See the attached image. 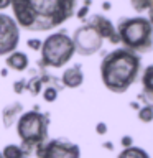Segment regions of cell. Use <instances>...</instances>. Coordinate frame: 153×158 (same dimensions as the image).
I'll use <instances>...</instances> for the list:
<instances>
[{
	"mask_svg": "<svg viewBox=\"0 0 153 158\" xmlns=\"http://www.w3.org/2000/svg\"><path fill=\"white\" fill-rule=\"evenodd\" d=\"M0 153H2L3 158H23L25 156L22 148H20V145H13V143L7 145L3 148V152H0Z\"/></svg>",
	"mask_w": 153,
	"mask_h": 158,
	"instance_id": "9a60e30c",
	"label": "cell"
},
{
	"mask_svg": "<svg viewBox=\"0 0 153 158\" xmlns=\"http://www.w3.org/2000/svg\"><path fill=\"white\" fill-rule=\"evenodd\" d=\"M132 7L135 8L137 12L148 10V0H132Z\"/></svg>",
	"mask_w": 153,
	"mask_h": 158,
	"instance_id": "ac0fdd59",
	"label": "cell"
},
{
	"mask_svg": "<svg viewBox=\"0 0 153 158\" xmlns=\"http://www.w3.org/2000/svg\"><path fill=\"white\" fill-rule=\"evenodd\" d=\"M0 158H3V156H2V153H0Z\"/></svg>",
	"mask_w": 153,
	"mask_h": 158,
	"instance_id": "d4e9b609",
	"label": "cell"
},
{
	"mask_svg": "<svg viewBox=\"0 0 153 158\" xmlns=\"http://www.w3.org/2000/svg\"><path fill=\"white\" fill-rule=\"evenodd\" d=\"M96 132L99 133V135H104V133L107 132V125L104 122H101V123H97L96 125Z\"/></svg>",
	"mask_w": 153,
	"mask_h": 158,
	"instance_id": "d6986e66",
	"label": "cell"
},
{
	"mask_svg": "<svg viewBox=\"0 0 153 158\" xmlns=\"http://www.w3.org/2000/svg\"><path fill=\"white\" fill-rule=\"evenodd\" d=\"M118 41L133 53H147L153 46V27L147 18H123L117 28Z\"/></svg>",
	"mask_w": 153,
	"mask_h": 158,
	"instance_id": "3957f363",
	"label": "cell"
},
{
	"mask_svg": "<svg viewBox=\"0 0 153 158\" xmlns=\"http://www.w3.org/2000/svg\"><path fill=\"white\" fill-rule=\"evenodd\" d=\"M58 92H59V87H46L43 91V99L46 102H53L58 99Z\"/></svg>",
	"mask_w": 153,
	"mask_h": 158,
	"instance_id": "e0dca14e",
	"label": "cell"
},
{
	"mask_svg": "<svg viewBox=\"0 0 153 158\" xmlns=\"http://www.w3.org/2000/svg\"><path fill=\"white\" fill-rule=\"evenodd\" d=\"M17 25L41 31L59 27L69 20L76 8V0H12Z\"/></svg>",
	"mask_w": 153,
	"mask_h": 158,
	"instance_id": "6da1fadb",
	"label": "cell"
},
{
	"mask_svg": "<svg viewBox=\"0 0 153 158\" xmlns=\"http://www.w3.org/2000/svg\"><path fill=\"white\" fill-rule=\"evenodd\" d=\"M7 64L15 71H23L28 66V58L22 51H15V53L12 51V54L7 58Z\"/></svg>",
	"mask_w": 153,
	"mask_h": 158,
	"instance_id": "7c38bea8",
	"label": "cell"
},
{
	"mask_svg": "<svg viewBox=\"0 0 153 158\" xmlns=\"http://www.w3.org/2000/svg\"><path fill=\"white\" fill-rule=\"evenodd\" d=\"M22 104H12V106H8L7 109H3V114H2V117H3V125L5 127H12L13 125V122L17 120V118L22 115Z\"/></svg>",
	"mask_w": 153,
	"mask_h": 158,
	"instance_id": "4fadbf2b",
	"label": "cell"
},
{
	"mask_svg": "<svg viewBox=\"0 0 153 158\" xmlns=\"http://www.w3.org/2000/svg\"><path fill=\"white\" fill-rule=\"evenodd\" d=\"M12 3V0H0V8H7Z\"/></svg>",
	"mask_w": 153,
	"mask_h": 158,
	"instance_id": "7402d4cb",
	"label": "cell"
},
{
	"mask_svg": "<svg viewBox=\"0 0 153 158\" xmlns=\"http://www.w3.org/2000/svg\"><path fill=\"white\" fill-rule=\"evenodd\" d=\"M35 153L38 158H79L81 150L76 143H71L63 138H54L49 142H43L35 147Z\"/></svg>",
	"mask_w": 153,
	"mask_h": 158,
	"instance_id": "8992f818",
	"label": "cell"
},
{
	"mask_svg": "<svg viewBox=\"0 0 153 158\" xmlns=\"http://www.w3.org/2000/svg\"><path fill=\"white\" fill-rule=\"evenodd\" d=\"M140 71V58L127 48L114 49L102 59L101 76L109 91L122 94L135 82Z\"/></svg>",
	"mask_w": 153,
	"mask_h": 158,
	"instance_id": "7a4b0ae2",
	"label": "cell"
},
{
	"mask_svg": "<svg viewBox=\"0 0 153 158\" xmlns=\"http://www.w3.org/2000/svg\"><path fill=\"white\" fill-rule=\"evenodd\" d=\"M142 84H143V92L140 94V99L145 102V106L153 109V64L143 71Z\"/></svg>",
	"mask_w": 153,
	"mask_h": 158,
	"instance_id": "30bf717a",
	"label": "cell"
},
{
	"mask_svg": "<svg viewBox=\"0 0 153 158\" xmlns=\"http://www.w3.org/2000/svg\"><path fill=\"white\" fill-rule=\"evenodd\" d=\"M120 142H122L123 148H127V147H132V145H133V140H132V137H128V135H127V137H122V140H120Z\"/></svg>",
	"mask_w": 153,
	"mask_h": 158,
	"instance_id": "ffe728a7",
	"label": "cell"
},
{
	"mask_svg": "<svg viewBox=\"0 0 153 158\" xmlns=\"http://www.w3.org/2000/svg\"><path fill=\"white\" fill-rule=\"evenodd\" d=\"M91 25L94 28L99 31L102 38H109L112 43H118V35L115 31V28H114V25L109 22L105 17H102V15H96L92 20H91Z\"/></svg>",
	"mask_w": 153,
	"mask_h": 158,
	"instance_id": "9c48e42d",
	"label": "cell"
},
{
	"mask_svg": "<svg viewBox=\"0 0 153 158\" xmlns=\"http://www.w3.org/2000/svg\"><path fill=\"white\" fill-rule=\"evenodd\" d=\"M104 147H105V148H109V150H112V148H114V145H112L110 142H105V143H104Z\"/></svg>",
	"mask_w": 153,
	"mask_h": 158,
	"instance_id": "cb8c5ba5",
	"label": "cell"
},
{
	"mask_svg": "<svg viewBox=\"0 0 153 158\" xmlns=\"http://www.w3.org/2000/svg\"><path fill=\"white\" fill-rule=\"evenodd\" d=\"M138 118H140L142 122H151L153 120V109L151 107H148V106H143L138 109Z\"/></svg>",
	"mask_w": 153,
	"mask_h": 158,
	"instance_id": "2e32d148",
	"label": "cell"
},
{
	"mask_svg": "<svg viewBox=\"0 0 153 158\" xmlns=\"http://www.w3.org/2000/svg\"><path fill=\"white\" fill-rule=\"evenodd\" d=\"M74 43L64 33H54L41 43V64L49 68H61L74 54Z\"/></svg>",
	"mask_w": 153,
	"mask_h": 158,
	"instance_id": "5b68a950",
	"label": "cell"
},
{
	"mask_svg": "<svg viewBox=\"0 0 153 158\" xmlns=\"http://www.w3.org/2000/svg\"><path fill=\"white\" fill-rule=\"evenodd\" d=\"M23 158H27V156H23Z\"/></svg>",
	"mask_w": 153,
	"mask_h": 158,
	"instance_id": "484cf974",
	"label": "cell"
},
{
	"mask_svg": "<svg viewBox=\"0 0 153 158\" xmlns=\"http://www.w3.org/2000/svg\"><path fill=\"white\" fill-rule=\"evenodd\" d=\"M20 31L17 22L8 15L0 13V56L15 51L18 44Z\"/></svg>",
	"mask_w": 153,
	"mask_h": 158,
	"instance_id": "ba28073f",
	"label": "cell"
},
{
	"mask_svg": "<svg viewBox=\"0 0 153 158\" xmlns=\"http://www.w3.org/2000/svg\"><path fill=\"white\" fill-rule=\"evenodd\" d=\"M148 10H150V17L153 20V0H148Z\"/></svg>",
	"mask_w": 153,
	"mask_h": 158,
	"instance_id": "603a6c76",
	"label": "cell"
},
{
	"mask_svg": "<svg viewBox=\"0 0 153 158\" xmlns=\"http://www.w3.org/2000/svg\"><path fill=\"white\" fill-rule=\"evenodd\" d=\"M48 125L49 118L46 114H41L38 110L23 112L18 117L17 122V133L22 140V152L27 156L31 152H35V147L39 143L46 142L48 138Z\"/></svg>",
	"mask_w": 153,
	"mask_h": 158,
	"instance_id": "277c9868",
	"label": "cell"
},
{
	"mask_svg": "<svg viewBox=\"0 0 153 158\" xmlns=\"http://www.w3.org/2000/svg\"><path fill=\"white\" fill-rule=\"evenodd\" d=\"M84 81V74H82V69L79 64H74L69 69H66L63 74V84L68 87H79Z\"/></svg>",
	"mask_w": 153,
	"mask_h": 158,
	"instance_id": "8fae6325",
	"label": "cell"
},
{
	"mask_svg": "<svg viewBox=\"0 0 153 158\" xmlns=\"http://www.w3.org/2000/svg\"><path fill=\"white\" fill-rule=\"evenodd\" d=\"M28 46H30V48H35V49H36V48H41V41H38V40H30V41H28Z\"/></svg>",
	"mask_w": 153,
	"mask_h": 158,
	"instance_id": "44dd1931",
	"label": "cell"
},
{
	"mask_svg": "<svg viewBox=\"0 0 153 158\" xmlns=\"http://www.w3.org/2000/svg\"><path fill=\"white\" fill-rule=\"evenodd\" d=\"M117 158H150V155L143 150V148L138 147H127L118 153Z\"/></svg>",
	"mask_w": 153,
	"mask_h": 158,
	"instance_id": "5bb4252c",
	"label": "cell"
},
{
	"mask_svg": "<svg viewBox=\"0 0 153 158\" xmlns=\"http://www.w3.org/2000/svg\"><path fill=\"white\" fill-rule=\"evenodd\" d=\"M72 43H74V49H76L79 54L89 56V54H94L101 49L102 36L99 35V31L91 23H87V25H84V27L77 28L76 31H74Z\"/></svg>",
	"mask_w": 153,
	"mask_h": 158,
	"instance_id": "52a82bcc",
	"label": "cell"
}]
</instances>
